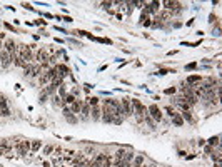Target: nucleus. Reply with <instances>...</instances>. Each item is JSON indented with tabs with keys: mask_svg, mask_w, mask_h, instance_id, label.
Here are the masks:
<instances>
[{
	"mask_svg": "<svg viewBox=\"0 0 222 167\" xmlns=\"http://www.w3.org/2000/svg\"><path fill=\"white\" fill-rule=\"evenodd\" d=\"M130 104H132V114H134L135 117H137L139 122H142L144 117L147 115V107L140 102V100H137V99L130 100Z\"/></svg>",
	"mask_w": 222,
	"mask_h": 167,
	"instance_id": "f257e3e1",
	"label": "nucleus"
},
{
	"mask_svg": "<svg viewBox=\"0 0 222 167\" xmlns=\"http://www.w3.org/2000/svg\"><path fill=\"white\" fill-rule=\"evenodd\" d=\"M17 54L25 64H30L32 60H34L32 59V48L28 45H25V44H20V45L17 47Z\"/></svg>",
	"mask_w": 222,
	"mask_h": 167,
	"instance_id": "f03ea898",
	"label": "nucleus"
},
{
	"mask_svg": "<svg viewBox=\"0 0 222 167\" xmlns=\"http://www.w3.org/2000/svg\"><path fill=\"white\" fill-rule=\"evenodd\" d=\"M114 157L107 156V154H98V156L94 159V164L95 167H112Z\"/></svg>",
	"mask_w": 222,
	"mask_h": 167,
	"instance_id": "7ed1b4c3",
	"label": "nucleus"
},
{
	"mask_svg": "<svg viewBox=\"0 0 222 167\" xmlns=\"http://www.w3.org/2000/svg\"><path fill=\"white\" fill-rule=\"evenodd\" d=\"M17 152L19 156L25 157L28 152H30V140H19L17 142Z\"/></svg>",
	"mask_w": 222,
	"mask_h": 167,
	"instance_id": "20e7f679",
	"label": "nucleus"
},
{
	"mask_svg": "<svg viewBox=\"0 0 222 167\" xmlns=\"http://www.w3.org/2000/svg\"><path fill=\"white\" fill-rule=\"evenodd\" d=\"M12 64H14V60H12V57H10L9 52H7V50L0 52V65H2L3 69H9Z\"/></svg>",
	"mask_w": 222,
	"mask_h": 167,
	"instance_id": "39448f33",
	"label": "nucleus"
},
{
	"mask_svg": "<svg viewBox=\"0 0 222 167\" xmlns=\"http://www.w3.org/2000/svg\"><path fill=\"white\" fill-rule=\"evenodd\" d=\"M147 112H149V117H150V119H154V120H157V122L162 120V112H160V109H159L155 104H152Z\"/></svg>",
	"mask_w": 222,
	"mask_h": 167,
	"instance_id": "423d86ee",
	"label": "nucleus"
},
{
	"mask_svg": "<svg viewBox=\"0 0 222 167\" xmlns=\"http://www.w3.org/2000/svg\"><path fill=\"white\" fill-rule=\"evenodd\" d=\"M120 109H122V114L124 115H132V104H130V99H122V102H120Z\"/></svg>",
	"mask_w": 222,
	"mask_h": 167,
	"instance_id": "0eeeda50",
	"label": "nucleus"
},
{
	"mask_svg": "<svg viewBox=\"0 0 222 167\" xmlns=\"http://www.w3.org/2000/svg\"><path fill=\"white\" fill-rule=\"evenodd\" d=\"M64 117L67 119V122H70V124H77V122H79V119H77L75 114L70 111L69 105H65V107H64Z\"/></svg>",
	"mask_w": 222,
	"mask_h": 167,
	"instance_id": "6e6552de",
	"label": "nucleus"
},
{
	"mask_svg": "<svg viewBox=\"0 0 222 167\" xmlns=\"http://www.w3.org/2000/svg\"><path fill=\"white\" fill-rule=\"evenodd\" d=\"M50 82H52V77H50V74H48V70L42 72V74H40V77H39L40 87H47V85H50Z\"/></svg>",
	"mask_w": 222,
	"mask_h": 167,
	"instance_id": "1a4fd4ad",
	"label": "nucleus"
},
{
	"mask_svg": "<svg viewBox=\"0 0 222 167\" xmlns=\"http://www.w3.org/2000/svg\"><path fill=\"white\" fill-rule=\"evenodd\" d=\"M80 119L82 120H89L90 119V105L87 102H82V109H80Z\"/></svg>",
	"mask_w": 222,
	"mask_h": 167,
	"instance_id": "9d476101",
	"label": "nucleus"
},
{
	"mask_svg": "<svg viewBox=\"0 0 222 167\" xmlns=\"http://www.w3.org/2000/svg\"><path fill=\"white\" fill-rule=\"evenodd\" d=\"M202 82V77L200 75H189L187 77V85L189 87H195V85H199Z\"/></svg>",
	"mask_w": 222,
	"mask_h": 167,
	"instance_id": "9b49d317",
	"label": "nucleus"
},
{
	"mask_svg": "<svg viewBox=\"0 0 222 167\" xmlns=\"http://www.w3.org/2000/svg\"><path fill=\"white\" fill-rule=\"evenodd\" d=\"M102 115V109L98 107V105H95V107H90V117H92L94 120H98Z\"/></svg>",
	"mask_w": 222,
	"mask_h": 167,
	"instance_id": "f8f14e48",
	"label": "nucleus"
},
{
	"mask_svg": "<svg viewBox=\"0 0 222 167\" xmlns=\"http://www.w3.org/2000/svg\"><path fill=\"white\" fill-rule=\"evenodd\" d=\"M55 69H57V72H59V75H60V77H65V75H69V67H67V65H64V64H59V65H55Z\"/></svg>",
	"mask_w": 222,
	"mask_h": 167,
	"instance_id": "ddd939ff",
	"label": "nucleus"
},
{
	"mask_svg": "<svg viewBox=\"0 0 222 167\" xmlns=\"http://www.w3.org/2000/svg\"><path fill=\"white\" fill-rule=\"evenodd\" d=\"M80 109H82V100H73V104L70 105V111L73 114H80Z\"/></svg>",
	"mask_w": 222,
	"mask_h": 167,
	"instance_id": "4468645a",
	"label": "nucleus"
},
{
	"mask_svg": "<svg viewBox=\"0 0 222 167\" xmlns=\"http://www.w3.org/2000/svg\"><path fill=\"white\" fill-rule=\"evenodd\" d=\"M170 119H172V122H174V124L177 125V127H180V125H184V119H182V115H180V114H177V112H175L174 115L170 117Z\"/></svg>",
	"mask_w": 222,
	"mask_h": 167,
	"instance_id": "2eb2a0df",
	"label": "nucleus"
},
{
	"mask_svg": "<svg viewBox=\"0 0 222 167\" xmlns=\"http://www.w3.org/2000/svg\"><path fill=\"white\" fill-rule=\"evenodd\" d=\"M40 149V140H32L30 142V152H37Z\"/></svg>",
	"mask_w": 222,
	"mask_h": 167,
	"instance_id": "dca6fc26",
	"label": "nucleus"
},
{
	"mask_svg": "<svg viewBox=\"0 0 222 167\" xmlns=\"http://www.w3.org/2000/svg\"><path fill=\"white\" fill-rule=\"evenodd\" d=\"M182 119H184V122H192V120H194V119H192V112L191 111H184L182 112Z\"/></svg>",
	"mask_w": 222,
	"mask_h": 167,
	"instance_id": "f3484780",
	"label": "nucleus"
},
{
	"mask_svg": "<svg viewBox=\"0 0 222 167\" xmlns=\"http://www.w3.org/2000/svg\"><path fill=\"white\" fill-rule=\"evenodd\" d=\"M172 17H174V15H172L169 10H164L162 14H159V19L160 20H167V19H172Z\"/></svg>",
	"mask_w": 222,
	"mask_h": 167,
	"instance_id": "a211bd4d",
	"label": "nucleus"
},
{
	"mask_svg": "<svg viewBox=\"0 0 222 167\" xmlns=\"http://www.w3.org/2000/svg\"><path fill=\"white\" fill-rule=\"evenodd\" d=\"M73 100H75V97H73L72 94H67V95H65V99H64V104H65V105H72Z\"/></svg>",
	"mask_w": 222,
	"mask_h": 167,
	"instance_id": "6ab92c4d",
	"label": "nucleus"
},
{
	"mask_svg": "<svg viewBox=\"0 0 222 167\" xmlns=\"http://www.w3.org/2000/svg\"><path fill=\"white\" fill-rule=\"evenodd\" d=\"M57 89H59V97L64 100V99H65V95H67V90H65V85L62 84L60 87H57Z\"/></svg>",
	"mask_w": 222,
	"mask_h": 167,
	"instance_id": "aec40b11",
	"label": "nucleus"
},
{
	"mask_svg": "<svg viewBox=\"0 0 222 167\" xmlns=\"http://www.w3.org/2000/svg\"><path fill=\"white\" fill-rule=\"evenodd\" d=\"M219 139H220V136H216V137H211L207 142H209V145H219V144H220Z\"/></svg>",
	"mask_w": 222,
	"mask_h": 167,
	"instance_id": "412c9836",
	"label": "nucleus"
},
{
	"mask_svg": "<svg viewBox=\"0 0 222 167\" xmlns=\"http://www.w3.org/2000/svg\"><path fill=\"white\" fill-rule=\"evenodd\" d=\"M87 104L90 105V107H95V105H98V99H97V97H89Z\"/></svg>",
	"mask_w": 222,
	"mask_h": 167,
	"instance_id": "4be33fe9",
	"label": "nucleus"
},
{
	"mask_svg": "<svg viewBox=\"0 0 222 167\" xmlns=\"http://www.w3.org/2000/svg\"><path fill=\"white\" fill-rule=\"evenodd\" d=\"M142 164H144V157H142V156L134 157V165H139V167H140Z\"/></svg>",
	"mask_w": 222,
	"mask_h": 167,
	"instance_id": "5701e85b",
	"label": "nucleus"
},
{
	"mask_svg": "<svg viewBox=\"0 0 222 167\" xmlns=\"http://www.w3.org/2000/svg\"><path fill=\"white\" fill-rule=\"evenodd\" d=\"M212 159L216 161V164H220V161H222V156H220V152H217V154H212Z\"/></svg>",
	"mask_w": 222,
	"mask_h": 167,
	"instance_id": "b1692460",
	"label": "nucleus"
},
{
	"mask_svg": "<svg viewBox=\"0 0 222 167\" xmlns=\"http://www.w3.org/2000/svg\"><path fill=\"white\" fill-rule=\"evenodd\" d=\"M165 112H167V114H169V115L172 117V115L175 114V109L172 107V105H167V107H165Z\"/></svg>",
	"mask_w": 222,
	"mask_h": 167,
	"instance_id": "393cba45",
	"label": "nucleus"
},
{
	"mask_svg": "<svg viewBox=\"0 0 222 167\" xmlns=\"http://www.w3.org/2000/svg\"><path fill=\"white\" fill-rule=\"evenodd\" d=\"M195 69H197V64H195V62H192V64L186 65V70H195Z\"/></svg>",
	"mask_w": 222,
	"mask_h": 167,
	"instance_id": "a878e982",
	"label": "nucleus"
},
{
	"mask_svg": "<svg viewBox=\"0 0 222 167\" xmlns=\"http://www.w3.org/2000/svg\"><path fill=\"white\" fill-rule=\"evenodd\" d=\"M5 28H7V30H10V32H14V34L17 32V28H14V27L10 25V23H7V22H5Z\"/></svg>",
	"mask_w": 222,
	"mask_h": 167,
	"instance_id": "bb28decb",
	"label": "nucleus"
},
{
	"mask_svg": "<svg viewBox=\"0 0 222 167\" xmlns=\"http://www.w3.org/2000/svg\"><path fill=\"white\" fill-rule=\"evenodd\" d=\"M114 5V2H102V7L104 9H109V7H112Z\"/></svg>",
	"mask_w": 222,
	"mask_h": 167,
	"instance_id": "cd10ccee",
	"label": "nucleus"
},
{
	"mask_svg": "<svg viewBox=\"0 0 222 167\" xmlns=\"http://www.w3.org/2000/svg\"><path fill=\"white\" fill-rule=\"evenodd\" d=\"M5 152H7V147L0 144V156H5Z\"/></svg>",
	"mask_w": 222,
	"mask_h": 167,
	"instance_id": "c85d7f7f",
	"label": "nucleus"
},
{
	"mask_svg": "<svg viewBox=\"0 0 222 167\" xmlns=\"http://www.w3.org/2000/svg\"><path fill=\"white\" fill-rule=\"evenodd\" d=\"M52 150H53V147H52V145H47V147L44 149V154H50Z\"/></svg>",
	"mask_w": 222,
	"mask_h": 167,
	"instance_id": "c756f323",
	"label": "nucleus"
},
{
	"mask_svg": "<svg viewBox=\"0 0 222 167\" xmlns=\"http://www.w3.org/2000/svg\"><path fill=\"white\" fill-rule=\"evenodd\" d=\"M53 152H55V156H62V154H60L62 152V149L60 147H53Z\"/></svg>",
	"mask_w": 222,
	"mask_h": 167,
	"instance_id": "7c9ffc66",
	"label": "nucleus"
},
{
	"mask_svg": "<svg viewBox=\"0 0 222 167\" xmlns=\"http://www.w3.org/2000/svg\"><path fill=\"white\" fill-rule=\"evenodd\" d=\"M165 94H167V95H170V94H175V87H170V89H167V90H165Z\"/></svg>",
	"mask_w": 222,
	"mask_h": 167,
	"instance_id": "2f4dec72",
	"label": "nucleus"
},
{
	"mask_svg": "<svg viewBox=\"0 0 222 167\" xmlns=\"http://www.w3.org/2000/svg\"><path fill=\"white\" fill-rule=\"evenodd\" d=\"M35 25H45V20H35Z\"/></svg>",
	"mask_w": 222,
	"mask_h": 167,
	"instance_id": "473e14b6",
	"label": "nucleus"
},
{
	"mask_svg": "<svg viewBox=\"0 0 222 167\" xmlns=\"http://www.w3.org/2000/svg\"><path fill=\"white\" fill-rule=\"evenodd\" d=\"M205 152L211 154V152H212V145H207V147H205Z\"/></svg>",
	"mask_w": 222,
	"mask_h": 167,
	"instance_id": "72a5a7b5",
	"label": "nucleus"
},
{
	"mask_svg": "<svg viewBox=\"0 0 222 167\" xmlns=\"http://www.w3.org/2000/svg\"><path fill=\"white\" fill-rule=\"evenodd\" d=\"M23 7H25V9H28V10H34V7H30V3H23Z\"/></svg>",
	"mask_w": 222,
	"mask_h": 167,
	"instance_id": "f704fd0d",
	"label": "nucleus"
},
{
	"mask_svg": "<svg viewBox=\"0 0 222 167\" xmlns=\"http://www.w3.org/2000/svg\"><path fill=\"white\" fill-rule=\"evenodd\" d=\"M2 50H3V44L0 42V52H2Z\"/></svg>",
	"mask_w": 222,
	"mask_h": 167,
	"instance_id": "c9c22d12",
	"label": "nucleus"
}]
</instances>
